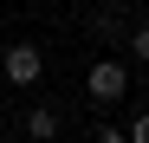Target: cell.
Returning a JSON list of instances; mask_svg holds the SVG:
<instances>
[{
  "instance_id": "obj_1",
  "label": "cell",
  "mask_w": 149,
  "mask_h": 143,
  "mask_svg": "<svg viewBox=\"0 0 149 143\" xmlns=\"http://www.w3.org/2000/svg\"><path fill=\"white\" fill-rule=\"evenodd\" d=\"M84 91H91V104H97V111L123 104V98H130V65H123V59H97V65L84 72Z\"/></svg>"
},
{
  "instance_id": "obj_2",
  "label": "cell",
  "mask_w": 149,
  "mask_h": 143,
  "mask_svg": "<svg viewBox=\"0 0 149 143\" xmlns=\"http://www.w3.org/2000/svg\"><path fill=\"white\" fill-rule=\"evenodd\" d=\"M0 72H7L13 85H39V78H45V52H39L33 39H19V46H7V59H0Z\"/></svg>"
},
{
  "instance_id": "obj_3",
  "label": "cell",
  "mask_w": 149,
  "mask_h": 143,
  "mask_svg": "<svg viewBox=\"0 0 149 143\" xmlns=\"http://www.w3.org/2000/svg\"><path fill=\"white\" fill-rule=\"evenodd\" d=\"M19 130H26L33 143H52V137H58V111H52V104H33V111H19Z\"/></svg>"
},
{
  "instance_id": "obj_4",
  "label": "cell",
  "mask_w": 149,
  "mask_h": 143,
  "mask_svg": "<svg viewBox=\"0 0 149 143\" xmlns=\"http://www.w3.org/2000/svg\"><path fill=\"white\" fill-rule=\"evenodd\" d=\"M97 33H104V39H117V33H123V20H117V7H97Z\"/></svg>"
},
{
  "instance_id": "obj_5",
  "label": "cell",
  "mask_w": 149,
  "mask_h": 143,
  "mask_svg": "<svg viewBox=\"0 0 149 143\" xmlns=\"http://www.w3.org/2000/svg\"><path fill=\"white\" fill-rule=\"evenodd\" d=\"M130 52H136V59L149 65V20H143V26H130Z\"/></svg>"
},
{
  "instance_id": "obj_6",
  "label": "cell",
  "mask_w": 149,
  "mask_h": 143,
  "mask_svg": "<svg viewBox=\"0 0 149 143\" xmlns=\"http://www.w3.org/2000/svg\"><path fill=\"white\" fill-rule=\"evenodd\" d=\"M123 137H130V143H149V111H143V117H130V130H123Z\"/></svg>"
},
{
  "instance_id": "obj_7",
  "label": "cell",
  "mask_w": 149,
  "mask_h": 143,
  "mask_svg": "<svg viewBox=\"0 0 149 143\" xmlns=\"http://www.w3.org/2000/svg\"><path fill=\"white\" fill-rule=\"evenodd\" d=\"M97 143H130L123 130H110V124H97Z\"/></svg>"
}]
</instances>
